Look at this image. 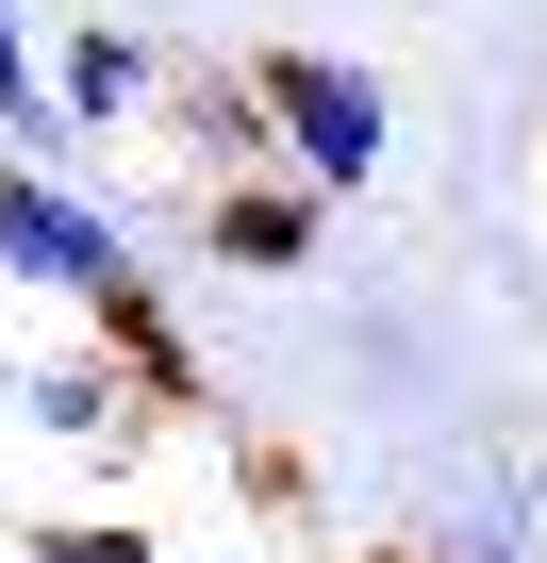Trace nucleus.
I'll return each mask as SVG.
<instances>
[{
  "label": "nucleus",
  "instance_id": "nucleus-5",
  "mask_svg": "<svg viewBox=\"0 0 547 563\" xmlns=\"http://www.w3.org/2000/svg\"><path fill=\"white\" fill-rule=\"evenodd\" d=\"M199 232H216V265H249V282H299L316 232H332V199H316V183H216Z\"/></svg>",
  "mask_w": 547,
  "mask_h": 563
},
{
  "label": "nucleus",
  "instance_id": "nucleus-7",
  "mask_svg": "<svg viewBox=\"0 0 547 563\" xmlns=\"http://www.w3.org/2000/svg\"><path fill=\"white\" fill-rule=\"evenodd\" d=\"M18 563H166V547H150L133 514H67V530H34Z\"/></svg>",
  "mask_w": 547,
  "mask_h": 563
},
{
  "label": "nucleus",
  "instance_id": "nucleus-4",
  "mask_svg": "<svg viewBox=\"0 0 547 563\" xmlns=\"http://www.w3.org/2000/svg\"><path fill=\"white\" fill-rule=\"evenodd\" d=\"M18 431H51V448H133L150 398H133L117 349H51V365H18Z\"/></svg>",
  "mask_w": 547,
  "mask_h": 563
},
{
  "label": "nucleus",
  "instance_id": "nucleus-6",
  "mask_svg": "<svg viewBox=\"0 0 547 563\" xmlns=\"http://www.w3.org/2000/svg\"><path fill=\"white\" fill-rule=\"evenodd\" d=\"M51 100H67V133H117V117H150V100H166V51H150V34H100V18H84V34L51 51Z\"/></svg>",
  "mask_w": 547,
  "mask_h": 563
},
{
  "label": "nucleus",
  "instance_id": "nucleus-8",
  "mask_svg": "<svg viewBox=\"0 0 547 563\" xmlns=\"http://www.w3.org/2000/svg\"><path fill=\"white\" fill-rule=\"evenodd\" d=\"M0 67H34V18H18V0H0Z\"/></svg>",
  "mask_w": 547,
  "mask_h": 563
},
{
  "label": "nucleus",
  "instance_id": "nucleus-3",
  "mask_svg": "<svg viewBox=\"0 0 547 563\" xmlns=\"http://www.w3.org/2000/svg\"><path fill=\"white\" fill-rule=\"evenodd\" d=\"M166 133H183L199 199H216V183H283V117H265L249 67H166Z\"/></svg>",
  "mask_w": 547,
  "mask_h": 563
},
{
  "label": "nucleus",
  "instance_id": "nucleus-2",
  "mask_svg": "<svg viewBox=\"0 0 547 563\" xmlns=\"http://www.w3.org/2000/svg\"><path fill=\"white\" fill-rule=\"evenodd\" d=\"M249 84H265V117H283V183H316V199H365V183H382L398 100H382L349 51H265Z\"/></svg>",
  "mask_w": 547,
  "mask_h": 563
},
{
  "label": "nucleus",
  "instance_id": "nucleus-1",
  "mask_svg": "<svg viewBox=\"0 0 547 563\" xmlns=\"http://www.w3.org/2000/svg\"><path fill=\"white\" fill-rule=\"evenodd\" d=\"M0 282H34L51 316H84V332H117V316H150L166 282H150V249H133V216L117 199H84L67 166H18L0 150Z\"/></svg>",
  "mask_w": 547,
  "mask_h": 563
}]
</instances>
